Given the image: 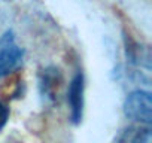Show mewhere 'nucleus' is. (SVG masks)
<instances>
[{"label": "nucleus", "mask_w": 152, "mask_h": 143, "mask_svg": "<svg viewBox=\"0 0 152 143\" xmlns=\"http://www.w3.org/2000/svg\"><path fill=\"white\" fill-rule=\"evenodd\" d=\"M84 75L76 73L69 85L67 91V100L70 106V119L73 124H79L82 121V113H84Z\"/></svg>", "instance_id": "nucleus-4"}, {"label": "nucleus", "mask_w": 152, "mask_h": 143, "mask_svg": "<svg viewBox=\"0 0 152 143\" xmlns=\"http://www.w3.org/2000/svg\"><path fill=\"white\" fill-rule=\"evenodd\" d=\"M9 119V107L0 100V131H2Z\"/></svg>", "instance_id": "nucleus-6"}, {"label": "nucleus", "mask_w": 152, "mask_h": 143, "mask_svg": "<svg viewBox=\"0 0 152 143\" xmlns=\"http://www.w3.org/2000/svg\"><path fill=\"white\" fill-rule=\"evenodd\" d=\"M124 115L136 122L151 125L152 124V96L149 91L136 90L131 91L124 101Z\"/></svg>", "instance_id": "nucleus-1"}, {"label": "nucleus", "mask_w": 152, "mask_h": 143, "mask_svg": "<svg viewBox=\"0 0 152 143\" xmlns=\"http://www.w3.org/2000/svg\"><path fill=\"white\" fill-rule=\"evenodd\" d=\"M24 49L15 43L14 33L6 31L0 37V78L15 72L23 63Z\"/></svg>", "instance_id": "nucleus-2"}, {"label": "nucleus", "mask_w": 152, "mask_h": 143, "mask_svg": "<svg viewBox=\"0 0 152 143\" xmlns=\"http://www.w3.org/2000/svg\"><path fill=\"white\" fill-rule=\"evenodd\" d=\"M39 88L40 94L49 100V101H57L60 97V91L63 88V75L58 67L49 66L43 69L39 73Z\"/></svg>", "instance_id": "nucleus-3"}, {"label": "nucleus", "mask_w": 152, "mask_h": 143, "mask_svg": "<svg viewBox=\"0 0 152 143\" xmlns=\"http://www.w3.org/2000/svg\"><path fill=\"white\" fill-rule=\"evenodd\" d=\"M116 143H152V130L149 127L130 125L121 133Z\"/></svg>", "instance_id": "nucleus-5"}]
</instances>
